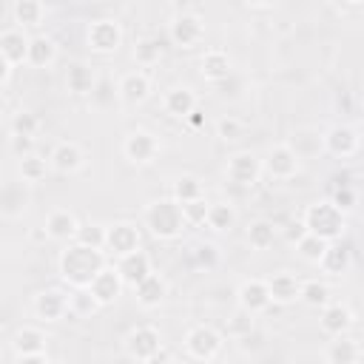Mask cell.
I'll return each mask as SVG.
<instances>
[{"label":"cell","mask_w":364,"mask_h":364,"mask_svg":"<svg viewBox=\"0 0 364 364\" xmlns=\"http://www.w3.org/2000/svg\"><path fill=\"white\" fill-rule=\"evenodd\" d=\"M108 264V253L102 247H88L82 242H65V250L60 253V279L71 287H88L91 279Z\"/></svg>","instance_id":"1"},{"label":"cell","mask_w":364,"mask_h":364,"mask_svg":"<svg viewBox=\"0 0 364 364\" xmlns=\"http://www.w3.org/2000/svg\"><path fill=\"white\" fill-rule=\"evenodd\" d=\"M142 228H148V233L154 239H162V242H173L182 236V230L188 228L185 225V216H182V205L171 196V199H154L145 205L142 210Z\"/></svg>","instance_id":"2"},{"label":"cell","mask_w":364,"mask_h":364,"mask_svg":"<svg viewBox=\"0 0 364 364\" xmlns=\"http://www.w3.org/2000/svg\"><path fill=\"white\" fill-rule=\"evenodd\" d=\"M301 225H304L307 233H316L324 242H336L347 230V213H341L330 199H321V202L307 205V210L301 216Z\"/></svg>","instance_id":"3"},{"label":"cell","mask_w":364,"mask_h":364,"mask_svg":"<svg viewBox=\"0 0 364 364\" xmlns=\"http://www.w3.org/2000/svg\"><path fill=\"white\" fill-rule=\"evenodd\" d=\"M122 350L131 361H156L162 353V333L154 324H136L122 338Z\"/></svg>","instance_id":"4"},{"label":"cell","mask_w":364,"mask_h":364,"mask_svg":"<svg viewBox=\"0 0 364 364\" xmlns=\"http://www.w3.org/2000/svg\"><path fill=\"white\" fill-rule=\"evenodd\" d=\"M225 347V336L210 324H193L185 333V353L193 361H213Z\"/></svg>","instance_id":"5"},{"label":"cell","mask_w":364,"mask_h":364,"mask_svg":"<svg viewBox=\"0 0 364 364\" xmlns=\"http://www.w3.org/2000/svg\"><path fill=\"white\" fill-rule=\"evenodd\" d=\"M48 336L46 330L40 327H20L11 338V350H14V358L23 361V364H37V361H48Z\"/></svg>","instance_id":"6"},{"label":"cell","mask_w":364,"mask_h":364,"mask_svg":"<svg viewBox=\"0 0 364 364\" xmlns=\"http://www.w3.org/2000/svg\"><path fill=\"white\" fill-rule=\"evenodd\" d=\"M358 148H361V136L353 125L338 122V125H330L321 134V151H327L336 159H350V156L358 154Z\"/></svg>","instance_id":"7"},{"label":"cell","mask_w":364,"mask_h":364,"mask_svg":"<svg viewBox=\"0 0 364 364\" xmlns=\"http://www.w3.org/2000/svg\"><path fill=\"white\" fill-rule=\"evenodd\" d=\"M299 171H301V159L296 156V151H293L287 142L273 145V148L267 151V156L262 159V173H267V176L276 179V182L293 179Z\"/></svg>","instance_id":"8"},{"label":"cell","mask_w":364,"mask_h":364,"mask_svg":"<svg viewBox=\"0 0 364 364\" xmlns=\"http://www.w3.org/2000/svg\"><path fill=\"white\" fill-rule=\"evenodd\" d=\"M122 156L131 165H151L159 156V139L151 131H142V128L128 131L125 139H122Z\"/></svg>","instance_id":"9"},{"label":"cell","mask_w":364,"mask_h":364,"mask_svg":"<svg viewBox=\"0 0 364 364\" xmlns=\"http://www.w3.org/2000/svg\"><path fill=\"white\" fill-rule=\"evenodd\" d=\"M28 205H31V191L26 179H6L0 185V216L3 219L26 216Z\"/></svg>","instance_id":"10"},{"label":"cell","mask_w":364,"mask_h":364,"mask_svg":"<svg viewBox=\"0 0 364 364\" xmlns=\"http://www.w3.org/2000/svg\"><path fill=\"white\" fill-rule=\"evenodd\" d=\"M168 37H171V43L179 46V48H193V46H199V43L205 40V23H202L199 14L182 11V14H176V17L171 20Z\"/></svg>","instance_id":"11"},{"label":"cell","mask_w":364,"mask_h":364,"mask_svg":"<svg viewBox=\"0 0 364 364\" xmlns=\"http://www.w3.org/2000/svg\"><path fill=\"white\" fill-rule=\"evenodd\" d=\"M85 43L94 54H114L122 46V26L117 20H94L85 31Z\"/></svg>","instance_id":"12"},{"label":"cell","mask_w":364,"mask_h":364,"mask_svg":"<svg viewBox=\"0 0 364 364\" xmlns=\"http://www.w3.org/2000/svg\"><path fill=\"white\" fill-rule=\"evenodd\" d=\"M31 310L40 321L46 324H54V321H63L68 316V293L60 290V287H46L34 296L31 301Z\"/></svg>","instance_id":"13"},{"label":"cell","mask_w":364,"mask_h":364,"mask_svg":"<svg viewBox=\"0 0 364 364\" xmlns=\"http://www.w3.org/2000/svg\"><path fill=\"white\" fill-rule=\"evenodd\" d=\"M225 176H228L233 185H239V188H250V185H256L259 176H262V159H259L256 154H250V151H239V154H233V156L228 159Z\"/></svg>","instance_id":"14"},{"label":"cell","mask_w":364,"mask_h":364,"mask_svg":"<svg viewBox=\"0 0 364 364\" xmlns=\"http://www.w3.org/2000/svg\"><path fill=\"white\" fill-rule=\"evenodd\" d=\"M139 247V228L131 225V222H114V225H105V245L102 250L108 256H125L131 250Z\"/></svg>","instance_id":"15"},{"label":"cell","mask_w":364,"mask_h":364,"mask_svg":"<svg viewBox=\"0 0 364 364\" xmlns=\"http://www.w3.org/2000/svg\"><path fill=\"white\" fill-rule=\"evenodd\" d=\"M151 97V77L145 74V71H128V74H122L119 77V82H117V100L122 102V105H142L145 100Z\"/></svg>","instance_id":"16"},{"label":"cell","mask_w":364,"mask_h":364,"mask_svg":"<svg viewBox=\"0 0 364 364\" xmlns=\"http://www.w3.org/2000/svg\"><path fill=\"white\" fill-rule=\"evenodd\" d=\"M236 301H239L242 310H247V313H253V316L270 310V304H273L264 279H245V282L239 284V290H236Z\"/></svg>","instance_id":"17"},{"label":"cell","mask_w":364,"mask_h":364,"mask_svg":"<svg viewBox=\"0 0 364 364\" xmlns=\"http://www.w3.org/2000/svg\"><path fill=\"white\" fill-rule=\"evenodd\" d=\"M114 270L119 273L122 284L134 287V284H136L139 279H145L154 267H151V256H148L142 247H136V250H131V253H125V256H117Z\"/></svg>","instance_id":"18"},{"label":"cell","mask_w":364,"mask_h":364,"mask_svg":"<svg viewBox=\"0 0 364 364\" xmlns=\"http://www.w3.org/2000/svg\"><path fill=\"white\" fill-rule=\"evenodd\" d=\"M355 324V316L347 304L341 301H327L321 307V316H318V327L333 338V336H341V333H350Z\"/></svg>","instance_id":"19"},{"label":"cell","mask_w":364,"mask_h":364,"mask_svg":"<svg viewBox=\"0 0 364 364\" xmlns=\"http://www.w3.org/2000/svg\"><path fill=\"white\" fill-rule=\"evenodd\" d=\"M122 279H119V273L111 267V264H105L94 279H91V284H88V290H91V296L100 301V307H105V304H114L119 296H122Z\"/></svg>","instance_id":"20"},{"label":"cell","mask_w":364,"mask_h":364,"mask_svg":"<svg viewBox=\"0 0 364 364\" xmlns=\"http://www.w3.org/2000/svg\"><path fill=\"white\" fill-rule=\"evenodd\" d=\"M48 165L57 171V173H65V176H71V173H77V171H82V165H85V151L77 145V142H57L54 145V151H51V156H48Z\"/></svg>","instance_id":"21"},{"label":"cell","mask_w":364,"mask_h":364,"mask_svg":"<svg viewBox=\"0 0 364 364\" xmlns=\"http://www.w3.org/2000/svg\"><path fill=\"white\" fill-rule=\"evenodd\" d=\"M318 267H321L327 276H344V273H350V267H353V250H350L347 245H341V239L327 242V247H324V253H321V259H318Z\"/></svg>","instance_id":"22"},{"label":"cell","mask_w":364,"mask_h":364,"mask_svg":"<svg viewBox=\"0 0 364 364\" xmlns=\"http://www.w3.org/2000/svg\"><path fill=\"white\" fill-rule=\"evenodd\" d=\"M134 293H136L139 307L154 310V307H159V304L165 301V296H168V282H165L159 273L151 270L145 279H139V282L134 284Z\"/></svg>","instance_id":"23"},{"label":"cell","mask_w":364,"mask_h":364,"mask_svg":"<svg viewBox=\"0 0 364 364\" xmlns=\"http://www.w3.org/2000/svg\"><path fill=\"white\" fill-rule=\"evenodd\" d=\"M77 228H80V219L65 208H57L46 216V236L54 242H74Z\"/></svg>","instance_id":"24"},{"label":"cell","mask_w":364,"mask_h":364,"mask_svg":"<svg viewBox=\"0 0 364 364\" xmlns=\"http://www.w3.org/2000/svg\"><path fill=\"white\" fill-rule=\"evenodd\" d=\"M267 282V290H270V301L273 304H293L299 301V290H301V279L282 270V273H273Z\"/></svg>","instance_id":"25"},{"label":"cell","mask_w":364,"mask_h":364,"mask_svg":"<svg viewBox=\"0 0 364 364\" xmlns=\"http://www.w3.org/2000/svg\"><path fill=\"white\" fill-rule=\"evenodd\" d=\"M324 361L327 364H355V361H361V344L350 333L333 336V341L324 350Z\"/></svg>","instance_id":"26"},{"label":"cell","mask_w":364,"mask_h":364,"mask_svg":"<svg viewBox=\"0 0 364 364\" xmlns=\"http://www.w3.org/2000/svg\"><path fill=\"white\" fill-rule=\"evenodd\" d=\"M57 60V43L48 37V34H34L28 37V54H26V63L31 68H51Z\"/></svg>","instance_id":"27"},{"label":"cell","mask_w":364,"mask_h":364,"mask_svg":"<svg viewBox=\"0 0 364 364\" xmlns=\"http://www.w3.org/2000/svg\"><path fill=\"white\" fill-rule=\"evenodd\" d=\"M0 54L14 65H23L26 63V54H28V34L23 28H9L0 34Z\"/></svg>","instance_id":"28"},{"label":"cell","mask_w":364,"mask_h":364,"mask_svg":"<svg viewBox=\"0 0 364 364\" xmlns=\"http://www.w3.org/2000/svg\"><path fill=\"white\" fill-rule=\"evenodd\" d=\"M199 71H202V77L208 82H216L219 85V82H225L230 77V57L225 51H219V48H210V51L202 54Z\"/></svg>","instance_id":"29"},{"label":"cell","mask_w":364,"mask_h":364,"mask_svg":"<svg viewBox=\"0 0 364 364\" xmlns=\"http://www.w3.org/2000/svg\"><path fill=\"white\" fill-rule=\"evenodd\" d=\"M162 105H165V114H171L176 119H185L196 108V94L191 88H185V85H176L162 97Z\"/></svg>","instance_id":"30"},{"label":"cell","mask_w":364,"mask_h":364,"mask_svg":"<svg viewBox=\"0 0 364 364\" xmlns=\"http://www.w3.org/2000/svg\"><path fill=\"white\" fill-rule=\"evenodd\" d=\"M11 17H14L17 28H37L46 17V6H43V0H14Z\"/></svg>","instance_id":"31"},{"label":"cell","mask_w":364,"mask_h":364,"mask_svg":"<svg viewBox=\"0 0 364 364\" xmlns=\"http://www.w3.org/2000/svg\"><path fill=\"white\" fill-rule=\"evenodd\" d=\"M287 145L296 151L299 159H307V156L321 151V131H316V128H296Z\"/></svg>","instance_id":"32"},{"label":"cell","mask_w":364,"mask_h":364,"mask_svg":"<svg viewBox=\"0 0 364 364\" xmlns=\"http://www.w3.org/2000/svg\"><path fill=\"white\" fill-rule=\"evenodd\" d=\"M205 225L216 233H225L236 225V208L230 202H208V216H205Z\"/></svg>","instance_id":"33"},{"label":"cell","mask_w":364,"mask_h":364,"mask_svg":"<svg viewBox=\"0 0 364 364\" xmlns=\"http://www.w3.org/2000/svg\"><path fill=\"white\" fill-rule=\"evenodd\" d=\"M276 236H279V230H276V225H273L270 219H256V222L247 225V245H250L253 250H267V247H273Z\"/></svg>","instance_id":"34"},{"label":"cell","mask_w":364,"mask_h":364,"mask_svg":"<svg viewBox=\"0 0 364 364\" xmlns=\"http://www.w3.org/2000/svg\"><path fill=\"white\" fill-rule=\"evenodd\" d=\"M100 310V301L91 296L88 287H74L68 293V316H77V318H88Z\"/></svg>","instance_id":"35"},{"label":"cell","mask_w":364,"mask_h":364,"mask_svg":"<svg viewBox=\"0 0 364 364\" xmlns=\"http://www.w3.org/2000/svg\"><path fill=\"white\" fill-rule=\"evenodd\" d=\"M94 82H97L94 71H91L88 65H82V63L71 65V68H68V74H65V85H68V91H71V94H77V97L91 94Z\"/></svg>","instance_id":"36"},{"label":"cell","mask_w":364,"mask_h":364,"mask_svg":"<svg viewBox=\"0 0 364 364\" xmlns=\"http://www.w3.org/2000/svg\"><path fill=\"white\" fill-rule=\"evenodd\" d=\"M131 54H134V63L136 65L151 68V65H156L162 60V43L156 37H142V40H136V46H134Z\"/></svg>","instance_id":"37"},{"label":"cell","mask_w":364,"mask_h":364,"mask_svg":"<svg viewBox=\"0 0 364 364\" xmlns=\"http://www.w3.org/2000/svg\"><path fill=\"white\" fill-rule=\"evenodd\" d=\"M171 196L182 205V202H191V199L205 196V188H202V182H199L196 176L182 173V176H176V179H173V185H171Z\"/></svg>","instance_id":"38"},{"label":"cell","mask_w":364,"mask_h":364,"mask_svg":"<svg viewBox=\"0 0 364 364\" xmlns=\"http://www.w3.org/2000/svg\"><path fill=\"white\" fill-rule=\"evenodd\" d=\"M48 168H51L48 159H43V156H37V154H28V156L20 159V179H26L28 185L43 182L46 173H48Z\"/></svg>","instance_id":"39"},{"label":"cell","mask_w":364,"mask_h":364,"mask_svg":"<svg viewBox=\"0 0 364 364\" xmlns=\"http://www.w3.org/2000/svg\"><path fill=\"white\" fill-rule=\"evenodd\" d=\"M299 299L310 307H324L330 301V287L327 282H318V279H310V282H301V290H299Z\"/></svg>","instance_id":"40"},{"label":"cell","mask_w":364,"mask_h":364,"mask_svg":"<svg viewBox=\"0 0 364 364\" xmlns=\"http://www.w3.org/2000/svg\"><path fill=\"white\" fill-rule=\"evenodd\" d=\"M324 247H327V242H324L321 236H316V233H304V236L296 242V253H299L304 262H310V264H318Z\"/></svg>","instance_id":"41"},{"label":"cell","mask_w":364,"mask_h":364,"mask_svg":"<svg viewBox=\"0 0 364 364\" xmlns=\"http://www.w3.org/2000/svg\"><path fill=\"white\" fill-rule=\"evenodd\" d=\"M253 327H256V316L247 313V310H242V307H236L233 316H230L228 324H225V333H228L230 338H242V336L250 333Z\"/></svg>","instance_id":"42"},{"label":"cell","mask_w":364,"mask_h":364,"mask_svg":"<svg viewBox=\"0 0 364 364\" xmlns=\"http://www.w3.org/2000/svg\"><path fill=\"white\" fill-rule=\"evenodd\" d=\"M74 242H82L88 247H102L105 245V225L102 222H85V225H80Z\"/></svg>","instance_id":"43"},{"label":"cell","mask_w":364,"mask_h":364,"mask_svg":"<svg viewBox=\"0 0 364 364\" xmlns=\"http://www.w3.org/2000/svg\"><path fill=\"white\" fill-rule=\"evenodd\" d=\"M219 247L216 245H210V242H202V245H196L193 247V264L196 267H205V270H213L216 264H219Z\"/></svg>","instance_id":"44"},{"label":"cell","mask_w":364,"mask_h":364,"mask_svg":"<svg viewBox=\"0 0 364 364\" xmlns=\"http://www.w3.org/2000/svg\"><path fill=\"white\" fill-rule=\"evenodd\" d=\"M182 216H185V225H205V216H208V199L199 196V199L182 202Z\"/></svg>","instance_id":"45"},{"label":"cell","mask_w":364,"mask_h":364,"mask_svg":"<svg viewBox=\"0 0 364 364\" xmlns=\"http://www.w3.org/2000/svg\"><path fill=\"white\" fill-rule=\"evenodd\" d=\"M37 131H40V119H37V114H31V111H20V114L11 117V134L34 136Z\"/></svg>","instance_id":"46"},{"label":"cell","mask_w":364,"mask_h":364,"mask_svg":"<svg viewBox=\"0 0 364 364\" xmlns=\"http://www.w3.org/2000/svg\"><path fill=\"white\" fill-rule=\"evenodd\" d=\"M330 202H333V205H336L341 213H353V210H355V202H358V196H355V191H353L350 185H338Z\"/></svg>","instance_id":"47"},{"label":"cell","mask_w":364,"mask_h":364,"mask_svg":"<svg viewBox=\"0 0 364 364\" xmlns=\"http://www.w3.org/2000/svg\"><path fill=\"white\" fill-rule=\"evenodd\" d=\"M242 131H245V125H242L236 117H222V119L216 122V134H219V139H225V142L239 139Z\"/></svg>","instance_id":"48"},{"label":"cell","mask_w":364,"mask_h":364,"mask_svg":"<svg viewBox=\"0 0 364 364\" xmlns=\"http://www.w3.org/2000/svg\"><path fill=\"white\" fill-rule=\"evenodd\" d=\"M114 97H117V88L111 85V80H97V82H94V88H91V100H94L100 108H105L108 102H114Z\"/></svg>","instance_id":"49"},{"label":"cell","mask_w":364,"mask_h":364,"mask_svg":"<svg viewBox=\"0 0 364 364\" xmlns=\"http://www.w3.org/2000/svg\"><path fill=\"white\" fill-rule=\"evenodd\" d=\"M9 148H11V154L14 156H28V154H34V136H26V134H11V139H9Z\"/></svg>","instance_id":"50"},{"label":"cell","mask_w":364,"mask_h":364,"mask_svg":"<svg viewBox=\"0 0 364 364\" xmlns=\"http://www.w3.org/2000/svg\"><path fill=\"white\" fill-rule=\"evenodd\" d=\"M9 77H11V63L0 54V91H3V85L9 82Z\"/></svg>","instance_id":"51"},{"label":"cell","mask_w":364,"mask_h":364,"mask_svg":"<svg viewBox=\"0 0 364 364\" xmlns=\"http://www.w3.org/2000/svg\"><path fill=\"white\" fill-rule=\"evenodd\" d=\"M364 0H338V6H347V9H358Z\"/></svg>","instance_id":"52"},{"label":"cell","mask_w":364,"mask_h":364,"mask_svg":"<svg viewBox=\"0 0 364 364\" xmlns=\"http://www.w3.org/2000/svg\"><path fill=\"white\" fill-rule=\"evenodd\" d=\"M245 3H247V6H253V9H262V6H267L270 0H245Z\"/></svg>","instance_id":"53"},{"label":"cell","mask_w":364,"mask_h":364,"mask_svg":"<svg viewBox=\"0 0 364 364\" xmlns=\"http://www.w3.org/2000/svg\"><path fill=\"white\" fill-rule=\"evenodd\" d=\"M6 105H9V102H6V97H3V91H0V114H6Z\"/></svg>","instance_id":"54"},{"label":"cell","mask_w":364,"mask_h":364,"mask_svg":"<svg viewBox=\"0 0 364 364\" xmlns=\"http://www.w3.org/2000/svg\"><path fill=\"white\" fill-rule=\"evenodd\" d=\"M60 3H63V0H43V6H46V9H48V6H60Z\"/></svg>","instance_id":"55"}]
</instances>
